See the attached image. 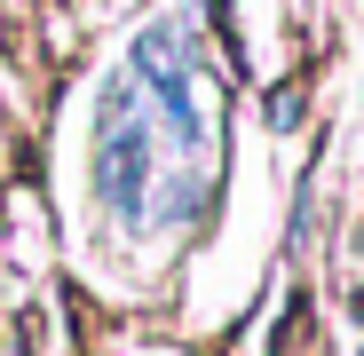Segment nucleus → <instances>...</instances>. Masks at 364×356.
I'll return each instance as SVG.
<instances>
[{"instance_id":"obj_1","label":"nucleus","mask_w":364,"mask_h":356,"mask_svg":"<svg viewBox=\"0 0 364 356\" xmlns=\"http://www.w3.org/2000/svg\"><path fill=\"white\" fill-rule=\"evenodd\" d=\"M293 119H301V95L277 87V95H269V127H293Z\"/></svg>"}]
</instances>
